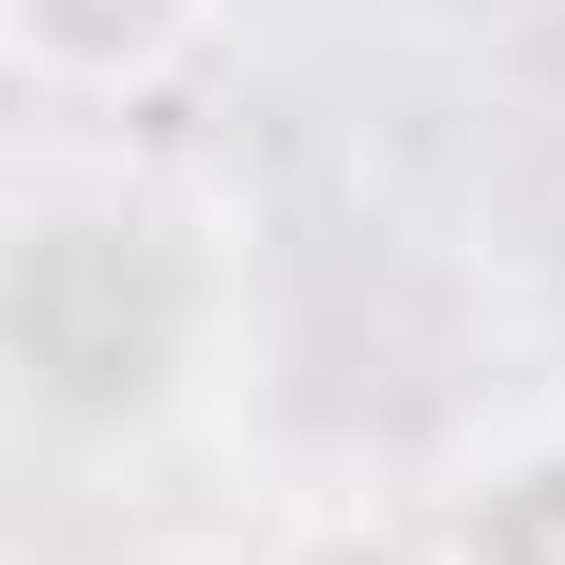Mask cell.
<instances>
[{"instance_id":"obj_1","label":"cell","mask_w":565,"mask_h":565,"mask_svg":"<svg viewBox=\"0 0 565 565\" xmlns=\"http://www.w3.org/2000/svg\"><path fill=\"white\" fill-rule=\"evenodd\" d=\"M199 46L184 0H0V62L31 93H138Z\"/></svg>"},{"instance_id":"obj_3","label":"cell","mask_w":565,"mask_h":565,"mask_svg":"<svg viewBox=\"0 0 565 565\" xmlns=\"http://www.w3.org/2000/svg\"><path fill=\"white\" fill-rule=\"evenodd\" d=\"M260 565H444L428 520H367V504H321V520H290Z\"/></svg>"},{"instance_id":"obj_2","label":"cell","mask_w":565,"mask_h":565,"mask_svg":"<svg viewBox=\"0 0 565 565\" xmlns=\"http://www.w3.org/2000/svg\"><path fill=\"white\" fill-rule=\"evenodd\" d=\"M444 565H565V428H520L428 504Z\"/></svg>"},{"instance_id":"obj_4","label":"cell","mask_w":565,"mask_h":565,"mask_svg":"<svg viewBox=\"0 0 565 565\" xmlns=\"http://www.w3.org/2000/svg\"><path fill=\"white\" fill-rule=\"evenodd\" d=\"M122 565H230V551H199V535H138Z\"/></svg>"}]
</instances>
